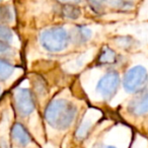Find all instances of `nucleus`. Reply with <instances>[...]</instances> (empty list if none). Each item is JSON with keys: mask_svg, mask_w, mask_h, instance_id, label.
I'll list each match as a JSON object with an SVG mask.
<instances>
[{"mask_svg": "<svg viewBox=\"0 0 148 148\" xmlns=\"http://www.w3.org/2000/svg\"><path fill=\"white\" fill-rule=\"evenodd\" d=\"M12 11L8 6H0V25L12 21Z\"/></svg>", "mask_w": 148, "mask_h": 148, "instance_id": "13", "label": "nucleus"}, {"mask_svg": "<svg viewBox=\"0 0 148 148\" xmlns=\"http://www.w3.org/2000/svg\"><path fill=\"white\" fill-rule=\"evenodd\" d=\"M114 7L122 10H127L133 7L134 1L133 0H114L113 1Z\"/></svg>", "mask_w": 148, "mask_h": 148, "instance_id": "15", "label": "nucleus"}, {"mask_svg": "<svg viewBox=\"0 0 148 148\" xmlns=\"http://www.w3.org/2000/svg\"><path fill=\"white\" fill-rule=\"evenodd\" d=\"M14 109L21 118H27L35 111V99L32 91L27 88H19L14 93Z\"/></svg>", "mask_w": 148, "mask_h": 148, "instance_id": "4", "label": "nucleus"}, {"mask_svg": "<svg viewBox=\"0 0 148 148\" xmlns=\"http://www.w3.org/2000/svg\"><path fill=\"white\" fill-rule=\"evenodd\" d=\"M120 85V75L117 71L106 73L97 83V90L103 99L110 101L115 97Z\"/></svg>", "mask_w": 148, "mask_h": 148, "instance_id": "5", "label": "nucleus"}, {"mask_svg": "<svg viewBox=\"0 0 148 148\" xmlns=\"http://www.w3.org/2000/svg\"><path fill=\"white\" fill-rule=\"evenodd\" d=\"M148 83V72L143 66H134L126 72L123 79L124 88L130 93H139Z\"/></svg>", "mask_w": 148, "mask_h": 148, "instance_id": "3", "label": "nucleus"}, {"mask_svg": "<svg viewBox=\"0 0 148 148\" xmlns=\"http://www.w3.org/2000/svg\"><path fill=\"white\" fill-rule=\"evenodd\" d=\"M0 1H2V0H0Z\"/></svg>", "mask_w": 148, "mask_h": 148, "instance_id": "21", "label": "nucleus"}, {"mask_svg": "<svg viewBox=\"0 0 148 148\" xmlns=\"http://www.w3.org/2000/svg\"><path fill=\"white\" fill-rule=\"evenodd\" d=\"M77 116V107L67 99H53L45 110L46 122L53 129L64 131L73 125Z\"/></svg>", "mask_w": 148, "mask_h": 148, "instance_id": "1", "label": "nucleus"}, {"mask_svg": "<svg viewBox=\"0 0 148 148\" xmlns=\"http://www.w3.org/2000/svg\"><path fill=\"white\" fill-rule=\"evenodd\" d=\"M13 39V34L9 27L3 25H0V42L10 44Z\"/></svg>", "mask_w": 148, "mask_h": 148, "instance_id": "14", "label": "nucleus"}, {"mask_svg": "<svg viewBox=\"0 0 148 148\" xmlns=\"http://www.w3.org/2000/svg\"><path fill=\"white\" fill-rule=\"evenodd\" d=\"M11 141L14 145L21 148H27L33 143V138L27 129L19 122L13 124L10 131Z\"/></svg>", "mask_w": 148, "mask_h": 148, "instance_id": "6", "label": "nucleus"}, {"mask_svg": "<svg viewBox=\"0 0 148 148\" xmlns=\"http://www.w3.org/2000/svg\"><path fill=\"white\" fill-rule=\"evenodd\" d=\"M61 14L68 19H76L80 16L81 10L74 4H64L61 8Z\"/></svg>", "mask_w": 148, "mask_h": 148, "instance_id": "11", "label": "nucleus"}, {"mask_svg": "<svg viewBox=\"0 0 148 148\" xmlns=\"http://www.w3.org/2000/svg\"><path fill=\"white\" fill-rule=\"evenodd\" d=\"M36 82H37V84H36L35 87H36V89H37V91L39 93H42V95H43V93L47 90V86H46L44 80H42V79H38V80H36Z\"/></svg>", "mask_w": 148, "mask_h": 148, "instance_id": "18", "label": "nucleus"}, {"mask_svg": "<svg viewBox=\"0 0 148 148\" xmlns=\"http://www.w3.org/2000/svg\"><path fill=\"white\" fill-rule=\"evenodd\" d=\"M97 148H125V146H120L117 143H101Z\"/></svg>", "mask_w": 148, "mask_h": 148, "instance_id": "19", "label": "nucleus"}, {"mask_svg": "<svg viewBox=\"0 0 148 148\" xmlns=\"http://www.w3.org/2000/svg\"><path fill=\"white\" fill-rule=\"evenodd\" d=\"M118 61V55L113 49L109 47H103L99 52L97 57V64L99 65H113Z\"/></svg>", "mask_w": 148, "mask_h": 148, "instance_id": "8", "label": "nucleus"}, {"mask_svg": "<svg viewBox=\"0 0 148 148\" xmlns=\"http://www.w3.org/2000/svg\"><path fill=\"white\" fill-rule=\"evenodd\" d=\"M14 66L4 59H0V81L7 80L14 72Z\"/></svg>", "mask_w": 148, "mask_h": 148, "instance_id": "12", "label": "nucleus"}, {"mask_svg": "<svg viewBox=\"0 0 148 148\" xmlns=\"http://www.w3.org/2000/svg\"><path fill=\"white\" fill-rule=\"evenodd\" d=\"M58 1H60L63 4H74V5H76L79 2H81V0H58Z\"/></svg>", "mask_w": 148, "mask_h": 148, "instance_id": "20", "label": "nucleus"}, {"mask_svg": "<svg viewBox=\"0 0 148 148\" xmlns=\"http://www.w3.org/2000/svg\"><path fill=\"white\" fill-rule=\"evenodd\" d=\"M90 2V5L95 10H101L103 7V4L107 2V0H88Z\"/></svg>", "mask_w": 148, "mask_h": 148, "instance_id": "17", "label": "nucleus"}, {"mask_svg": "<svg viewBox=\"0 0 148 148\" xmlns=\"http://www.w3.org/2000/svg\"><path fill=\"white\" fill-rule=\"evenodd\" d=\"M91 35H92V33H91V31L87 27L78 25V27H75V29L72 33V39H73V41L75 43L83 44L86 43L90 39Z\"/></svg>", "mask_w": 148, "mask_h": 148, "instance_id": "9", "label": "nucleus"}, {"mask_svg": "<svg viewBox=\"0 0 148 148\" xmlns=\"http://www.w3.org/2000/svg\"><path fill=\"white\" fill-rule=\"evenodd\" d=\"M0 91H1V89H0Z\"/></svg>", "mask_w": 148, "mask_h": 148, "instance_id": "22", "label": "nucleus"}, {"mask_svg": "<svg viewBox=\"0 0 148 148\" xmlns=\"http://www.w3.org/2000/svg\"><path fill=\"white\" fill-rule=\"evenodd\" d=\"M12 54H13V50L8 43L0 42V59L10 57Z\"/></svg>", "mask_w": 148, "mask_h": 148, "instance_id": "16", "label": "nucleus"}, {"mask_svg": "<svg viewBox=\"0 0 148 148\" xmlns=\"http://www.w3.org/2000/svg\"><path fill=\"white\" fill-rule=\"evenodd\" d=\"M128 112L135 117L148 114V90H142L128 103Z\"/></svg>", "mask_w": 148, "mask_h": 148, "instance_id": "7", "label": "nucleus"}, {"mask_svg": "<svg viewBox=\"0 0 148 148\" xmlns=\"http://www.w3.org/2000/svg\"><path fill=\"white\" fill-rule=\"evenodd\" d=\"M68 32L62 27H54L45 29L40 36L41 45L45 50L53 53L61 52L67 48L70 41Z\"/></svg>", "mask_w": 148, "mask_h": 148, "instance_id": "2", "label": "nucleus"}, {"mask_svg": "<svg viewBox=\"0 0 148 148\" xmlns=\"http://www.w3.org/2000/svg\"><path fill=\"white\" fill-rule=\"evenodd\" d=\"M91 127H92V122L91 120H84L80 125L77 127L76 131H75V138L78 141H83L89 136L91 131Z\"/></svg>", "mask_w": 148, "mask_h": 148, "instance_id": "10", "label": "nucleus"}]
</instances>
